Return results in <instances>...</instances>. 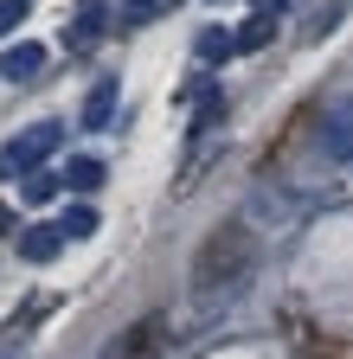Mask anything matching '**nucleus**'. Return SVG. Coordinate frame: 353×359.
Instances as JSON below:
<instances>
[{
	"mask_svg": "<svg viewBox=\"0 0 353 359\" xmlns=\"http://www.w3.org/2000/svg\"><path fill=\"white\" fill-rule=\"evenodd\" d=\"M251 269H257V238H251V224L244 218H225V224H212L199 257H193V302L199 308H225L244 283H251Z\"/></svg>",
	"mask_w": 353,
	"mask_h": 359,
	"instance_id": "nucleus-1",
	"label": "nucleus"
},
{
	"mask_svg": "<svg viewBox=\"0 0 353 359\" xmlns=\"http://www.w3.org/2000/svg\"><path fill=\"white\" fill-rule=\"evenodd\" d=\"M58 142H65V128H58V122H32V128L7 135V148H0V173H7V180H32L39 161H46Z\"/></svg>",
	"mask_w": 353,
	"mask_h": 359,
	"instance_id": "nucleus-2",
	"label": "nucleus"
},
{
	"mask_svg": "<svg viewBox=\"0 0 353 359\" xmlns=\"http://www.w3.org/2000/svg\"><path fill=\"white\" fill-rule=\"evenodd\" d=\"M103 359H167V314H142L135 327H122Z\"/></svg>",
	"mask_w": 353,
	"mask_h": 359,
	"instance_id": "nucleus-3",
	"label": "nucleus"
},
{
	"mask_svg": "<svg viewBox=\"0 0 353 359\" xmlns=\"http://www.w3.org/2000/svg\"><path fill=\"white\" fill-rule=\"evenodd\" d=\"M321 154L328 161H353V97H334L321 109Z\"/></svg>",
	"mask_w": 353,
	"mask_h": 359,
	"instance_id": "nucleus-4",
	"label": "nucleus"
},
{
	"mask_svg": "<svg viewBox=\"0 0 353 359\" xmlns=\"http://www.w3.org/2000/svg\"><path fill=\"white\" fill-rule=\"evenodd\" d=\"M39 71H46V45H39V39H20L13 52L0 58V77H7V83H26V77H39Z\"/></svg>",
	"mask_w": 353,
	"mask_h": 359,
	"instance_id": "nucleus-5",
	"label": "nucleus"
},
{
	"mask_svg": "<svg viewBox=\"0 0 353 359\" xmlns=\"http://www.w3.org/2000/svg\"><path fill=\"white\" fill-rule=\"evenodd\" d=\"M58 250H65V231H58V224H32V231L20 238V257L26 263H52Z\"/></svg>",
	"mask_w": 353,
	"mask_h": 359,
	"instance_id": "nucleus-6",
	"label": "nucleus"
},
{
	"mask_svg": "<svg viewBox=\"0 0 353 359\" xmlns=\"http://www.w3.org/2000/svg\"><path fill=\"white\" fill-rule=\"evenodd\" d=\"M116 103H122V83H116V77H103V83L91 90V103H84V128H109Z\"/></svg>",
	"mask_w": 353,
	"mask_h": 359,
	"instance_id": "nucleus-7",
	"label": "nucleus"
},
{
	"mask_svg": "<svg viewBox=\"0 0 353 359\" xmlns=\"http://www.w3.org/2000/svg\"><path fill=\"white\" fill-rule=\"evenodd\" d=\"M232 39H238V52H263V45L277 39V13H251V20H244Z\"/></svg>",
	"mask_w": 353,
	"mask_h": 359,
	"instance_id": "nucleus-8",
	"label": "nucleus"
},
{
	"mask_svg": "<svg viewBox=\"0 0 353 359\" xmlns=\"http://www.w3.org/2000/svg\"><path fill=\"white\" fill-rule=\"evenodd\" d=\"M193 52H199L206 65H218V58H232V52H238V39H232L225 26H206V32H199V45H193Z\"/></svg>",
	"mask_w": 353,
	"mask_h": 359,
	"instance_id": "nucleus-9",
	"label": "nucleus"
},
{
	"mask_svg": "<svg viewBox=\"0 0 353 359\" xmlns=\"http://www.w3.org/2000/svg\"><path fill=\"white\" fill-rule=\"evenodd\" d=\"M97 180H103V161H91V154H84V161H71V167H65V187H71V193H91V187H97Z\"/></svg>",
	"mask_w": 353,
	"mask_h": 359,
	"instance_id": "nucleus-10",
	"label": "nucleus"
},
{
	"mask_svg": "<svg viewBox=\"0 0 353 359\" xmlns=\"http://www.w3.org/2000/svg\"><path fill=\"white\" fill-rule=\"evenodd\" d=\"M58 231H65V238H91V231H97V212H91V205H71Z\"/></svg>",
	"mask_w": 353,
	"mask_h": 359,
	"instance_id": "nucleus-11",
	"label": "nucleus"
},
{
	"mask_svg": "<svg viewBox=\"0 0 353 359\" xmlns=\"http://www.w3.org/2000/svg\"><path fill=\"white\" fill-rule=\"evenodd\" d=\"M26 13H32V0H0V39H7V32H13Z\"/></svg>",
	"mask_w": 353,
	"mask_h": 359,
	"instance_id": "nucleus-12",
	"label": "nucleus"
},
{
	"mask_svg": "<svg viewBox=\"0 0 353 359\" xmlns=\"http://www.w3.org/2000/svg\"><path fill=\"white\" fill-rule=\"evenodd\" d=\"M161 7H167V0H128V13H122V20H128V26H142V20H154Z\"/></svg>",
	"mask_w": 353,
	"mask_h": 359,
	"instance_id": "nucleus-13",
	"label": "nucleus"
},
{
	"mask_svg": "<svg viewBox=\"0 0 353 359\" xmlns=\"http://www.w3.org/2000/svg\"><path fill=\"white\" fill-rule=\"evenodd\" d=\"M97 26H103V7H84V13H77V39H91Z\"/></svg>",
	"mask_w": 353,
	"mask_h": 359,
	"instance_id": "nucleus-14",
	"label": "nucleus"
},
{
	"mask_svg": "<svg viewBox=\"0 0 353 359\" xmlns=\"http://www.w3.org/2000/svg\"><path fill=\"white\" fill-rule=\"evenodd\" d=\"M251 7H257V13H283L289 0H251Z\"/></svg>",
	"mask_w": 353,
	"mask_h": 359,
	"instance_id": "nucleus-15",
	"label": "nucleus"
}]
</instances>
